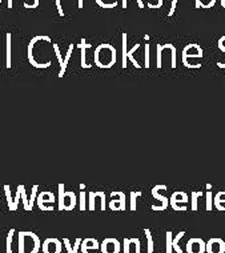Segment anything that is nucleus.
<instances>
[{"label":"nucleus","mask_w":225,"mask_h":253,"mask_svg":"<svg viewBox=\"0 0 225 253\" xmlns=\"http://www.w3.org/2000/svg\"><path fill=\"white\" fill-rule=\"evenodd\" d=\"M28 61L32 67L39 69H44L52 64L51 51H54V43L50 36L39 35L31 39L28 44Z\"/></svg>","instance_id":"f257e3e1"},{"label":"nucleus","mask_w":225,"mask_h":253,"mask_svg":"<svg viewBox=\"0 0 225 253\" xmlns=\"http://www.w3.org/2000/svg\"><path fill=\"white\" fill-rule=\"evenodd\" d=\"M117 60V51L112 44L103 43L95 48L93 52V63L96 67L101 69L112 68Z\"/></svg>","instance_id":"f03ea898"},{"label":"nucleus","mask_w":225,"mask_h":253,"mask_svg":"<svg viewBox=\"0 0 225 253\" xmlns=\"http://www.w3.org/2000/svg\"><path fill=\"white\" fill-rule=\"evenodd\" d=\"M204 56V51L198 44L196 43H191L188 46L184 47L183 52H181V61H183L184 67L191 69L201 68V59Z\"/></svg>","instance_id":"7ed1b4c3"},{"label":"nucleus","mask_w":225,"mask_h":253,"mask_svg":"<svg viewBox=\"0 0 225 253\" xmlns=\"http://www.w3.org/2000/svg\"><path fill=\"white\" fill-rule=\"evenodd\" d=\"M18 244V253H37L42 248L39 236L29 230L19 232Z\"/></svg>","instance_id":"20e7f679"},{"label":"nucleus","mask_w":225,"mask_h":253,"mask_svg":"<svg viewBox=\"0 0 225 253\" xmlns=\"http://www.w3.org/2000/svg\"><path fill=\"white\" fill-rule=\"evenodd\" d=\"M156 52H157V68H163V63H161V59L163 56L168 55V57L170 59V68L175 69L177 67V51H176L175 46L170 44V43H167V44H157L156 46Z\"/></svg>","instance_id":"39448f33"},{"label":"nucleus","mask_w":225,"mask_h":253,"mask_svg":"<svg viewBox=\"0 0 225 253\" xmlns=\"http://www.w3.org/2000/svg\"><path fill=\"white\" fill-rule=\"evenodd\" d=\"M106 212L107 209V197L103 191H96V192H89L88 194V211Z\"/></svg>","instance_id":"423d86ee"},{"label":"nucleus","mask_w":225,"mask_h":253,"mask_svg":"<svg viewBox=\"0 0 225 253\" xmlns=\"http://www.w3.org/2000/svg\"><path fill=\"white\" fill-rule=\"evenodd\" d=\"M189 201V196L183 191H177V192H173L172 196L169 198V205L172 207V209L176 212H185L188 208H187V204Z\"/></svg>","instance_id":"0eeeda50"},{"label":"nucleus","mask_w":225,"mask_h":253,"mask_svg":"<svg viewBox=\"0 0 225 253\" xmlns=\"http://www.w3.org/2000/svg\"><path fill=\"white\" fill-rule=\"evenodd\" d=\"M56 201L55 194H52L50 191H44L42 194L37 195L36 204L39 209L43 212H52L54 211V204Z\"/></svg>","instance_id":"6e6552de"},{"label":"nucleus","mask_w":225,"mask_h":253,"mask_svg":"<svg viewBox=\"0 0 225 253\" xmlns=\"http://www.w3.org/2000/svg\"><path fill=\"white\" fill-rule=\"evenodd\" d=\"M161 191H167V185L164 184H160V185H156V187H153L151 191L152 194V197L157 200V201H160V205H152V211L155 212H163L166 211L167 208H168V204H169V200L166 197V196H163L160 194Z\"/></svg>","instance_id":"1a4fd4ad"},{"label":"nucleus","mask_w":225,"mask_h":253,"mask_svg":"<svg viewBox=\"0 0 225 253\" xmlns=\"http://www.w3.org/2000/svg\"><path fill=\"white\" fill-rule=\"evenodd\" d=\"M108 208L112 212H125V194L121 191L111 192V201L108 202Z\"/></svg>","instance_id":"9d476101"},{"label":"nucleus","mask_w":225,"mask_h":253,"mask_svg":"<svg viewBox=\"0 0 225 253\" xmlns=\"http://www.w3.org/2000/svg\"><path fill=\"white\" fill-rule=\"evenodd\" d=\"M76 205H78V196H76V194L72 192V191H65L64 196H63V201H61V204L57 205V209L60 212H71L74 211Z\"/></svg>","instance_id":"9b49d317"},{"label":"nucleus","mask_w":225,"mask_h":253,"mask_svg":"<svg viewBox=\"0 0 225 253\" xmlns=\"http://www.w3.org/2000/svg\"><path fill=\"white\" fill-rule=\"evenodd\" d=\"M187 253H207V241L201 237H192L187 241Z\"/></svg>","instance_id":"f8f14e48"},{"label":"nucleus","mask_w":225,"mask_h":253,"mask_svg":"<svg viewBox=\"0 0 225 253\" xmlns=\"http://www.w3.org/2000/svg\"><path fill=\"white\" fill-rule=\"evenodd\" d=\"M100 245L101 253H120L121 251V243L115 237H107Z\"/></svg>","instance_id":"ddd939ff"},{"label":"nucleus","mask_w":225,"mask_h":253,"mask_svg":"<svg viewBox=\"0 0 225 253\" xmlns=\"http://www.w3.org/2000/svg\"><path fill=\"white\" fill-rule=\"evenodd\" d=\"M61 241L56 237H48L42 243L43 253H61Z\"/></svg>","instance_id":"4468645a"},{"label":"nucleus","mask_w":225,"mask_h":253,"mask_svg":"<svg viewBox=\"0 0 225 253\" xmlns=\"http://www.w3.org/2000/svg\"><path fill=\"white\" fill-rule=\"evenodd\" d=\"M123 253H141L140 239L139 237H134V239L125 237L123 241Z\"/></svg>","instance_id":"2eb2a0df"},{"label":"nucleus","mask_w":225,"mask_h":253,"mask_svg":"<svg viewBox=\"0 0 225 253\" xmlns=\"http://www.w3.org/2000/svg\"><path fill=\"white\" fill-rule=\"evenodd\" d=\"M207 253H225V241L220 237H212L207 241Z\"/></svg>","instance_id":"dca6fc26"},{"label":"nucleus","mask_w":225,"mask_h":253,"mask_svg":"<svg viewBox=\"0 0 225 253\" xmlns=\"http://www.w3.org/2000/svg\"><path fill=\"white\" fill-rule=\"evenodd\" d=\"M78 48L80 50V54H82V63H80V65H82V68L84 69H89L92 67V63H89L87 59V51L91 50L92 46L89 44V43H87V40L85 39H82L80 40V43L78 44Z\"/></svg>","instance_id":"f3484780"},{"label":"nucleus","mask_w":225,"mask_h":253,"mask_svg":"<svg viewBox=\"0 0 225 253\" xmlns=\"http://www.w3.org/2000/svg\"><path fill=\"white\" fill-rule=\"evenodd\" d=\"M100 243L97 241L96 239L93 237H88V239H84L82 241V253H99V249H100Z\"/></svg>","instance_id":"a211bd4d"},{"label":"nucleus","mask_w":225,"mask_h":253,"mask_svg":"<svg viewBox=\"0 0 225 253\" xmlns=\"http://www.w3.org/2000/svg\"><path fill=\"white\" fill-rule=\"evenodd\" d=\"M121 67L123 68H127L128 67V50H127V33H123L121 35Z\"/></svg>","instance_id":"6ab92c4d"},{"label":"nucleus","mask_w":225,"mask_h":253,"mask_svg":"<svg viewBox=\"0 0 225 253\" xmlns=\"http://www.w3.org/2000/svg\"><path fill=\"white\" fill-rule=\"evenodd\" d=\"M75 50V46L74 44H69L68 47V51H67V55L64 56V61H63V64L60 65V72H59V78L61 79L63 76L65 75V71H67V67H68V63H69V59H71V56H72V52Z\"/></svg>","instance_id":"aec40b11"},{"label":"nucleus","mask_w":225,"mask_h":253,"mask_svg":"<svg viewBox=\"0 0 225 253\" xmlns=\"http://www.w3.org/2000/svg\"><path fill=\"white\" fill-rule=\"evenodd\" d=\"M213 205H215L217 211L225 212V191H221V192L215 195V197H213Z\"/></svg>","instance_id":"412c9836"},{"label":"nucleus","mask_w":225,"mask_h":253,"mask_svg":"<svg viewBox=\"0 0 225 253\" xmlns=\"http://www.w3.org/2000/svg\"><path fill=\"white\" fill-rule=\"evenodd\" d=\"M82 241H83V240L80 239V237H78L76 241H75L74 247H72V245H71V241H69L68 239H63V244H64L65 249H67V252L68 253H78L80 247H82Z\"/></svg>","instance_id":"4be33fe9"},{"label":"nucleus","mask_w":225,"mask_h":253,"mask_svg":"<svg viewBox=\"0 0 225 253\" xmlns=\"http://www.w3.org/2000/svg\"><path fill=\"white\" fill-rule=\"evenodd\" d=\"M201 191H192L191 192V211L196 212L198 208V200L202 197Z\"/></svg>","instance_id":"5701e85b"},{"label":"nucleus","mask_w":225,"mask_h":253,"mask_svg":"<svg viewBox=\"0 0 225 253\" xmlns=\"http://www.w3.org/2000/svg\"><path fill=\"white\" fill-rule=\"evenodd\" d=\"M7 46H5V50H7V56H5V65H7V68H11L12 67V61H11V55H12V52H11V43H12V35L11 33H7Z\"/></svg>","instance_id":"b1692460"},{"label":"nucleus","mask_w":225,"mask_h":253,"mask_svg":"<svg viewBox=\"0 0 225 253\" xmlns=\"http://www.w3.org/2000/svg\"><path fill=\"white\" fill-rule=\"evenodd\" d=\"M95 1H96V4L99 7L104 9L116 8L117 4H119V0H95Z\"/></svg>","instance_id":"393cba45"},{"label":"nucleus","mask_w":225,"mask_h":253,"mask_svg":"<svg viewBox=\"0 0 225 253\" xmlns=\"http://www.w3.org/2000/svg\"><path fill=\"white\" fill-rule=\"evenodd\" d=\"M142 195L141 191H132L131 192V195H129V209L132 212L136 211V207H138V202H136V200H138V197H140Z\"/></svg>","instance_id":"a878e982"},{"label":"nucleus","mask_w":225,"mask_h":253,"mask_svg":"<svg viewBox=\"0 0 225 253\" xmlns=\"http://www.w3.org/2000/svg\"><path fill=\"white\" fill-rule=\"evenodd\" d=\"M185 233H187L185 230H181V232H179V235L173 237V241H172V247H173V251H175L176 253H185L183 249L180 248V245H179V241L183 239L184 236H185Z\"/></svg>","instance_id":"bb28decb"},{"label":"nucleus","mask_w":225,"mask_h":253,"mask_svg":"<svg viewBox=\"0 0 225 253\" xmlns=\"http://www.w3.org/2000/svg\"><path fill=\"white\" fill-rule=\"evenodd\" d=\"M216 4V0H196V8H202V9H209L213 5Z\"/></svg>","instance_id":"cd10ccee"},{"label":"nucleus","mask_w":225,"mask_h":253,"mask_svg":"<svg viewBox=\"0 0 225 253\" xmlns=\"http://www.w3.org/2000/svg\"><path fill=\"white\" fill-rule=\"evenodd\" d=\"M14 233H15L14 228L8 230L7 240H5V244H7V247H5V253H14V252H12V244H14Z\"/></svg>","instance_id":"c85d7f7f"},{"label":"nucleus","mask_w":225,"mask_h":253,"mask_svg":"<svg viewBox=\"0 0 225 253\" xmlns=\"http://www.w3.org/2000/svg\"><path fill=\"white\" fill-rule=\"evenodd\" d=\"M87 194L85 191H80V195H79V209L82 212H84L85 209H88L87 207Z\"/></svg>","instance_id":"c756f323"},{"label":"nucleus","mask_w":225,"mask_h":253,"mask_svg":"<svg viewBox=\"0 0 225 253\" xmlns=\"http://www.w3.org/2000/svg\"><path fill=\"white\" fill-rule=\"evenodd\" d=\"M144 233H145V237H147V253H153V237H152L151 229L145 228Z\"/></svg>","instance_id":"7c9ffc66"},{"label":"nucleus","mask_w":225,"mask_h":253,"mask_svg":"<svg viewBox=\"0 0 225 253\" xmlns=\"http://www.w3.org/2000/svg\"><path fill=\"white\" fill-rule=\"evenodd\" d=\"M139 48H140V44H136V46H134V48H132V50L128 51V60H131V61H132V64H134L136 68H141V65L139 64L138 60L134 57V54L139 50Z\"/></svg>","instance_id":"2f4dec72"},{"label":"nucleus","mask_w":225,"mask_h":253,"mask_svg":"<svg viewBox=\"0 0 225 253\" xmlns=\"http://www.w3.org/2000/svg\"><path fill=\"white\" fill-rule=\"evenodd\" d=\"M213 195H212V191H207V194H205V209H207L208 212H212V209H213Z\"/></svg>","instance_id":"473e14b6"},{"label":"nucleus","mask_w":225,"mask_h":253,"mask_svg":"<svg viewBox=\"0 0 225 253\" xmlns=\"http://www.w3.org/2000/svg\"><path fill=\"white\" fill-rule=\"evenodd\" d=\"M20 188H22V200H23V205H24V209L27 212H31V207H29V198L27 197V194H26V187L24 185H20Z\"/></svg>","instance_id":"72a5a7b5"},{"label":"nucleus","mask_w":225,"mask_h":253,"mask_svg":"<svg viewBox=\"0 0 225 253\" xmlns=\"http://www.w3.org/2000/svg\"><path fill=\"white\" fill-rule=\"evenodd\" d=\"M4 191H5V197H7V202H8L9 211L14 212V198H12V196H11L9 185H4Z\"/></svg>","instance_id":"f704fd0d"},{"label":"nucleus","mask_w":225,"mask_h":253,"mask_svg":"<svg viewBox=\"0 0 225 253\" xmlns=\"http://www.w3.org/2000/svg\"><path fill=\"white\" fill-rule=\"evenodd\" d=\"M166 240H167V252L166 253H173V247H172V241H173V236L172 232L168 230L166 233Z\"/></svg>","instance_id":"c9c22d12"},{"label":"nucleus","mask_w":225,"mask_h":253,"mask_svg":"<svg viewBox=\"0 0 225 253\" xmlns=\"http://www.w3.org/2000/svg\"><path fill=\"white\" fill-rule=\"evenodd\" d=\"M37 191H39V185H33L32 194H31V197H29V207H31V209L35 205V200L37 198Z\"/></svg>","instance_id":"e433bc0d"},{"label":"nucleus","mask_w":225,"mask_h":253,"mask_svg":"<svg viewBox=\"0 0 225 253\" xmlns=\"http://www.w3.org/2000/svg\"><path fill=\"white\" fill-rule=\"evenodd\" d=\"M22 198V188H20V185L18 187V189H16V195H15L14 197V212L18 209V205H19V200Z\"/></svg>","instance_id":"4c0bfd02"},{"label":"nucleus","mask_w":225,"mask_h":253,"mask_svg":"<svg viewBox=\"0 0 225 253\" xmlns=\"http://www.w3.org/2000/svg\"><path fill=\"white\" fill-rule=\"evenodd\" d=\"M54 50H55L56 59H57V61H59V64L61 65V64H63V61H64V57H63V56H61V52H60L59 46H57V44H56V43H54Z\"/></svg>","instance_id":"58836bf2"},{"label":"nucleus","mask_w":225,"mask_h":253,"mask_svg":"<svg viewBox=\"0 0 225 253\" xmlns=\"http://www.w3.org/2000/svg\"><path fill=\"white\" fill-rule=\"evenodd\" d=\"M149 50H151V46L149 44H145V56H144V59H145V64H144V67L145 68H149Z\"/></svg>","instance_id":"ea45409f"},{"label":"nucleus","mask_w":225,"mask_h":253,"mask_svg":"<svg viewBox=\"0 0 225 253\" xmlns=\"http://www.w3.org/2000/svg\"><path fill=\"white\" fill-rule=\"evenodd\" d=\"M177 3H179V0H172V3H170V8L169 11H168V16H173V14H175L176 11V7H177Z\"/></svg>","instance_id":"a19ab883"},{"label":"nucleus","mask_w":225,"mask_h":253,"mask_svg":"<svg viewBox=\"0 0 225 253\" xmlns=\"http://www.w3.org/2000/svg\"><path fill=\"white\" fill-rule=\"evenodd\" d=\"M139 4V8H144V3H142V0H136ZM127 5H128V0H121V7L123 9H127Z\"/></svg>","instance_id":"79ce46f5"},{"label":"nucleus","mask_w":225,"mask_h":253,"mask_svg":"<svg viewBox=\"0 0 225 253\" xmlns=\"http://www.w3.org/2000/svg\"><path fill=\"white\" fill-rule=\"evenodd\" d=\"M217 47H219V50H220L221 52H225V35L219 39V42H217Z\"/></svg>","instance_id":"37998d69"},{"label":"nucleus","mask_w":225,"mask_h":253,"mask_svg":"<svg viewBox=\"0 0 225 253\" xmlns=\"http://www.w3.org/2000/svg\"><path fill=\"white\" fill-rule=\"evenodd\" d=\"M56 3V8H57V12H59V15L63 18L64 16V11H63V7H61V0H55Z\"/></svg>","instance_id":"c03bdc74"},{"label":"nucleus","mask_w":225,"mask_h":253,"mask_svg":"<svg viewBox=\"0 0 225 253\" xmlns=\"http://www.w3.org/2000/svg\"><path fill=\"white\" fill-rule=\"evenodd\" d=\"M155 1H156V9H159L163 7V0H155Z\"/></svg>","instance_id":"a18cd8bd"},{"label":"nucleus","mask_w":225,"mask_h":253,"mask_svg":"<svg viewBox=\"0 0 225 253\" xmlns=\"http://www.w3.org/2000/svg\"><path fill=\"white\" fill-rule=\"evenodd\" d=\"M7 7H8V8H12V7H14V0H7Z\"/></svg>","instance_id":"49530a36"},{"label":"nucleus","mask_w":225,"mask_h":253,"mask_svg":"<svg viewBox=\"0 0 225 253\" xmlns=\"http://www.w3.org/2000/svg\"><path fill=\"white\" fill-rule=\"evenodd\" d=\"M78 7L80 9L83 8V0H78Z\"/></svg>","instance_id":"de8ad7c7"},{"label":"nucleus","mask_w":225,"mask_h":253,"mask_svg":"<svg viewBox=\"0 0 225 253\" xmlns=\"http://www.w3.org/2000/svg\"><path fill=\"white\" fill-rule=\"evenodd\" d=\"M79 188L82 189V191H84V189H85V185H84V184H80V185H79Z\"/></svg>","instance_id":"09e8293b"},{"label":"nucleus","mask_w":225,"mask_h":253,"mask_svg":"<svg viewBox=\"0 0 225 253\" xmlns=\"http://www.w3.org/2000/svg\"><path fill=\"white\" fill-rule=\"evenodd\" d=\"M221 7H223V8H225V0H221Z\"/></svg>","instance_id":"8fccbe9b"},{"label":"nucleus","mask_w":225,"mask_h":253,"mask_svg":"<svg viewBox=\"0 0 225 253\" xmlns=\"http://www.w3.org/2000/svg\"><path fill=\"white\" fill-rule=\"evenodd\" d=\"M207 189L208 191H212V184H207Z\"/></svg>","instance_id":"3c124183"},{"label":"nucleus","mask_w":225,"mask_h":253,"mask_svg":"<svg viewBox=\"0 0 225 253\" xmlns=\"http://www.w3.org/2000/svg\"><path fill=\"white\" fill-rule=\"evenodd\" d=\"M144 40H149V35H145V36H144Z\"/></svg>","instance_id":"603ef678"},{"label":"nucleus","mask_w":225,"mask_h":253,"mask_svg":"<svg viewBox=\"0 0 225 253\" xmlns=\"http://www.w3.org/2000/svg\"><path fill=\"white\" fill-rule=\"evenodd\" d=\"M33 1H35V4H36L37 7H39V0H33Z\"/></svg>","instance_id":"864d4df0"},{"label":"nucleus","mask_w":225,"mask_h":253,"mask_svg":"<svg viewBox=\"0 0 225 253\" xmlns=\"http://www.w3.org/2000/svg\"><path fill=\"white\" fill-rule=\"evenodd\" d=\"M0 4H1V0H0Z\"/></svg>","instance_id":"5fc2aeb1"}]
</instances>
